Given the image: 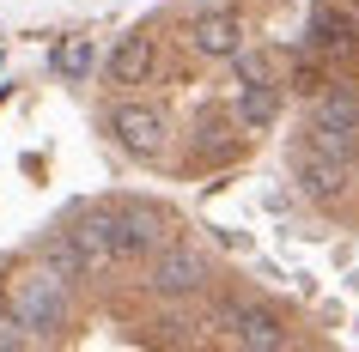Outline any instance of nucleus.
I'll use <instances>...</instances> for the list:
<instances>
[{
    "label": "nucleus",
    "instance_id": "f257e3e1",
    "mask_svg": "<svg viewBox=\"0 0 359 352\" xmlns=\"http://www.w3.org/2000/svg\"><path fill=\"white\" fill-rule=\"evenodd\" d=\"M311 146L335 152V158H347L353 164L359 158V92L353 85H323L317 92V110H311Z\"/></svg>",
    "mask_w": 359,
    "mask_h": 352
},
{
    "label": "nucleus",
    "instance_id": "f03ea898",
    "mask_svg": "<svg viewBox=\"0 0 359 352\" xmlns=\"http://www.w3.org/2000/svg\"><path fill=\"white\" fill-rule=\"evenodd\" d=\"M92 225L104 231L110 261H140V255H152V249L165 243V225H158V213H147V206H97Z\"/></svg>",
    "mask_w": 359,
    "mask_h": 352
},
{
    "label": "nucleus",
    "instance_id": "7ed1b4c3",
    "mask_svg": "<svg viewBox=\"0 0 359 352\" xmlns=\"http://www.w3.org/2000/svg\"><path fill=\"white\" fill-rule=\"evenodd\" d=\"M13 316L31 334H61V322H67V279L55 267H37V274L13 279Z\"/></svg>",
    "mask_w": 359,
    "mask_h": 352
},
{
    "label": "nucleus",
    "instance_id": "20e7f679",
    "mask_svg": "<svg viewBox=\"0 0 359 352\" xmlns=\"http://www.w3.org/2000/svg\"><path fill=\"white\" fill-rule=\"evenodd\" d=\"M158 297H195L208 286V255L189 249V243H158L152 249V279H147Z\"/></svg>",
    "mask_w": 359,
    "mask_h": 352
},
{
    "label": "nucleus",
    "instance_id": "39448f33",
    "mask_svg": "<svg viewBox=\"0 0 359 352\" xmlns=\"http://www.w3.org/2000/svg\"><path fill=\"white\" fill-rule=\"evenodd\" d=\"M311 49H317L329 67H353L359 61V13L323 0L317 13H311Z\"/></svg>",
    "mask_w": 359,
    "mask_h": 352
},
{
    "label": "nucleus",
    "instance_id": "423d86ee",
    "mask_svg": "<svg viewBox=\"0 0 359 352\" xmlns=\"http://www.w3.org/2000/svg\"><path fill=\"white\" fill-rule=\"evenodd\" d=\"M213 322L231 334V346H244V352H280L286 346V322L268 304H226Z\"/></svg>",
    "mask_w": 359,
    "mask_h": 352
},
{
    "label": "nucleus",
    "instance_id": "0eeeda50",
    "mask_svg": "<svg viewBox=\"0 0 359 352\" xmlns=\"http://www.w3.org/2000/svg\"><path fill=\"white\" fill-rule=\"evenodd\" d=\"M110 134L134 152V158H158L165 140H170V122H165L158 104H116L110 110Z\"/></svg>",
    "mask_w": 359,
    "mask_h": 352
},
{
    "label": "nucleus",
    "instance_id": "6e6552de",
    "mask_svg": "<svg viewBox=\"0 0 359 352\" xmlns=\"http://www.w3.org/2000/svg\"><path fill=\"white\" fill-rule=\"evenodd\" d=\"M189 49L208 61H231L244 49V19L231 13V6H208V13H195L189 19Z\"/></svg>",
    "mask_w": 359,
    "mask_h": 352
},
{
    "label": "nucleus",
    "instance_id": "1a4fd4ad",
    "mask_svg": "<svg viewBox=\"0 0 359 352\" xmlns=\"http://www.w3.org/2000/svg\"><path fill=\"white\" fill-rule=\"evenodd\" d=\"M292 176H299V188L311 201H341L347 195V158H335V152H323V146H304L292 158Z\"/></svg>",
    "mask_w": 359,
    "mask_h": 352
},
{
    "label": "nucleus",
    "instance_id": "9d476101",
    "mask_svg": "<svg viewBox=\"0 0 359 352\" xmlns=\"http://www.w3.org/2000/svg\"><path fill=\"white\" fill-rule=\"evenodd\" d=\"M152 67H158V49H152V37H122L110 49V61H104V73L116 79V85H147Z\"/></svg>",
    "mask_w": 359,
    "mask_h": 352
},
{
    "label": "nucleus",
    "instance_id": "9b49d317",
    "mask_svg": "<svg viewBox=\"0 0 359 352\" xmlns=\"http://www.w3.org/2000/svg\"><path fill=\"white\" fill-rule=\"evenodd\" d=\"M280 97H286V85L280 79H268V85H244L238 92V128H250V134H268L274 122H280Z\"/></svg>",
    "mask_w": 359,
    "mask_h": 352
},
{
    "label": "nucleus",
    "instance_id": "f8f14e48",
    "mask_svg": "<svg viewBox=\"0 0 359 352\" xmlns=\"http://www.w3.org/2000/svg\"><path fill=\"white\" fill-rule=\"evenodd\" d=\"M43 267H55L61 279H86V274H92V261H86V249H79L74 231H55V237H43Z\"/></svg>",
    "mask_w": 359,
    "mask_h": 352
},
{
    "label": "nucleus",
    "instance_id": "ddd939ff",
    "mask_svg": "<svg viewBox=\"0 0 359 352\" xmlns=\"http://www.w3.org/2000/svg\"><path fill=\"white\" fill-rule=\"evenodd\" d=\"M329 79H335V73H329V61H323L317 49L304 43L299 55H292V67H286V92H299V97H317L323 85H329Z\"/></svg>",
    "mask_w": 359,
    "mask_h": 352
},
{
    "label": "nucleus",
    "instance_id": "4468645a",
    "mask_svg": "<svg viewBox=\"0 0 359 352\" xmlns=\"http://www.w3.org/2000/svg\"><path fill=\"white\" fill-rule=\"evenodd\" d=\"M49 67H55L61 79H86V73L97 67V43H92V37H67V43H55Z\"/></svg>",
    "mask_w": 359,
    "mask_h": 352
},
{
    "label": "nucleus",
    "instance_id": "2eb2a0df",
    "mask_svg": "<svg viewBox=\"0 0 359 352\" xmlns=\"http://www.w3.org/2000/svg\"><path fill=\"white\" fill-rule=\"evenodd\" d=\"M231 128H238V115H231V110H208V115H201V128H195V134H201V158H226V152L238 146V134H231Z\"/></svg>",
    "mask_w": 359,
    "mask_h": 352
},
{
    "label": "nucleus",
    "instance_id": "dca6fc26",
    "mask_svg": "<svg viewBox=\"0 0 359 352\" xmlns=\"http://www.w3.org/2000/svg\"><path fill=\"white\" fill-rule=\"evenodd\" d=\"M231 67H238V85H268L280 61L268 55V49H238V55H231Z\"/></svg>",
    "mask_w": 359,
    "mask_h": 352
},
{
    "label": "nucleus",
    "instance_id": "f3484780",
    "mask_svg": "<svg viewBox=\"0 0 359 352\" xmlns=\"http://www.w3.org/2000/svg\"><path fill=\"white\" fill-rule=\"evenodd\" d=\"M25 340H31V328H25V322H19V316H13V310H0V352L25 346Z\"/></svg>",
    "mask_w": 359,
    "mask_h": 352
},
{
    "label": "nucleus",
    "instance_id": "a211bd4d",
    "mask_svg": "<svg viewBox=\"0 0 359 352\" xmlns=\"http://www.w3.org/2000/svg\"><path fill=\"white\" fill-rule=\"evenodd\" d=\"M353 13H359V0H353Z\"/></svg>",
    "mask_w": 359,
    "mask_h": 352
}]
</instances>
